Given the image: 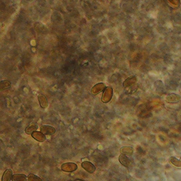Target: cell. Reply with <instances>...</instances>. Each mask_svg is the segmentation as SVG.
Returning <instances> with one entry per match:
<instances>
[{
    "label": "cell",
    "mask_w": 181,
    "mask_h": 181,
    "mask_svg": "<svg viewBox=\"0 0 181 181\" xmlns=\"http://www.w3.org/2000/svg\"><path fill=\"white\" fill-rule=\"evenodd\" d=\"M78 169V166L72 162L65 163L62 165L61 169L62 170L66 172H72L75 171Z\"/></svg>",
    "instance_id": "obj_1"
},
{
    "label": "cell",
    "mask_w": 181,
    "mask_h": 181,
    "mask_svg": "<svg viewBox=\"0 0 181 181\" xmlns=\"http://www.w3.org/2000/svg\"><path fill=\"white\" fill-rule=\"evenodd\" d=\"M81 167L87 172L90 173H93L96 170V167L94 164L89 161H84L81 164Z\"/></svg>",
    "instance_id": "obj_2"
},
{
    "label": "cell",
    "mask_w": 181,
    "mask_h": 181,
    "mask_svg": "<svg viewBox=\"0 0 181 181\" xmlns=\"http://www.w3.org/2000/svg\"><path fill=\"white\" fill-rule=\"evenodd\" d=\"M13 172L10 169H8L5 171L2 177V181H10L13 178Z\"/></svg>",
    "instance_id": "obj_3"
},
{
    "label": "cell",
    "mask_w": 181,
    "mask_h": 181,
    "mask_svg": "<svg viewBox=\"0 0 181 181\" xmlns=\"http://www.w3.org/2000/svg\"><path fill=\"white\" fill-rule=\"evenodd\" d=\"M28 178L25 175L23 174H15L13 175V181H26Z\"/></svg>",
    "instance_id": "obj_4"
},
{
    "label": "cell",
    "mask_w": 181,
    "mask_h": 181,
    "mask_svg": "<svg viewBox=\"0 0 181 181\" xmlns=\"http://www.w3.org/2000/svg\"><path fill=\"white\" fill-rule=\"evenodd\" d=\"M28 180L29 181H43L40 177L34 174H30L28 175Z\"/></svg>",
    "instance_id": "obj_5"
},
{
    "label": "cell",
    "mask_w": 181,
    "mask_h": 181,
    "mask_svg": "<svg viewBox=\"0 0 181 181\" xmlns=\"http://www.w3.org/2000/svg\"><path fill=\"white\" fill-rule=\"evenodd\" d=\"M75 181H82V180H76Z\"/></svg>",
    "instance_id": "obj_6"
}]
</instances>
